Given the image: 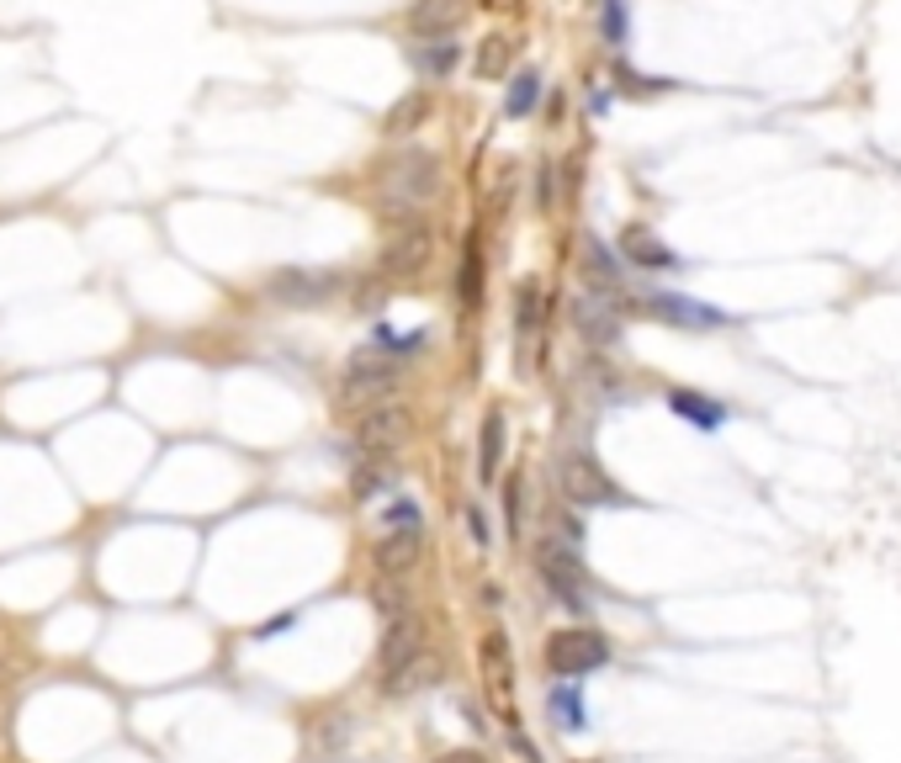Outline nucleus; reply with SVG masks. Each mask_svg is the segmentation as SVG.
I'll return each instance as SVG.
<instances>
[{
    "label": "nucleus",
    "mask_w": 901,
    "mask_h": 763,
    "mask_svg": "<svg viewBox=\"0 0 901 763\" xmlns=\"http://www.w3.org/2000/svg\"><path fill=\"white\" fill-rule=\"evenodd\" d=\"M467 530H472V541H478V546H489V541H493V530H489V515H483V509H478V504H472V509H467Z\"/></svg>",
    "instance_id": "2f4dec72"
},
{
    "label": "nucleus",
    "mask_w": 901,
    "mask_h": 763,
    "mask_svg": "<svg viewBox=\"0 0 901 763\" xmlns=\"http://www.w3.org/2000/svg\"><path fill=\"white\" fill-rule=\"evenodd\" d=\"M620 249H626L637 266H647V271H668V266H679V255H674L663 239H653L647 229H626V234H620Z\"/></svg>",
    "instance_id": "dca6fc26"
},
{
    "label": "nucleus",
    "mask_w": 901,
    "mask_h": 763,
    "mask_svg": "<svg viewBox=\"0 0 901 763\" xmlns=\"http://www.w3.org/2000/svg\"><path fill=\"white\" fill-rule=\"evenodd\" d=\"M520 504H526V493H520V478H515L509 488H504V525H509V536H520V520H526Z\"/></svg>",
    "instance_id": "c756f323"
},
{
    "label": "nucleus",
    "mask_w": 901,
    "mask_h": 763,
    "mask_svg": "<svg viewBox=\"0 0 901 763\" xmlns=\"http://www.w3.org/2000/svg\"><path fill=\"white\" fill-rule=\"evenodd\" d=\"M356 303H361V308H371V313H377V308H382V303H387V297H382V286H361V297H356Z\"/></svg>",
    "instance_id": "473e14b6"
},
{
    "label": "nucleus",
    "mask_w": 901,
    "mask_h": 763,
    "mask_svg": "<svg viewBox=\"0 0 901 763\" xmlns=\"http://www.w3.org/2000/svg\"><path fill=\"white\" fill-rule=\"evenodd\" d=\"M478 292H483V255H478V244H467V260H461V276H456L461 308H478Z\"/></svg>",
    "instance_id": "b1692460"
},
{
    "label": "nucleus",
    "mask_w": 901,
    "mask_h": 763,
    "mask_svg": "<svg viewBox=\"0 0 901 763\" xmlns=\"http://www.w3.org/2000/svg\"><path fill=\"white\" fill-rule=\"evenodd\" d=\"M430 249H435V239H430V229L424 223H409V229H398L393 239H387V249H382V276H398V282H409V276H419L424 266H430Z\"/></svg>",
    "instance_id": "0eeeda50"
},
{
    "label": "nucleus",
    "mask_w": 901,
    "mask_h": 763,
    "mask_svg": "<svg viewBox=\"0 0 901 763\" xmlns=\"http://www.w3.org/2000/svg\"><path fill=\"white\" fill-rule=\"evenodd\" d=\"M377 610H382V615H404V610H409V594H404L398 583H382V589H377Z\"/></svg>",
    "instance_id": "7c9ffc66"
},
{
    "label": "nucleus",
    "mask_w": 901,
    "mask_h": 763,
    "mask_svg": "<svg viewBox=\"0 0 901 763\" xmlns=\"http://www.w3.org/2000/svg\"><path fill=\"white\" fill-rule=\"evenodd\" d=\"M441 186H446V170H441V160H435L430 149H409V155H398V160L382 170V186H377V212H382L387 223L409 229V223H419V212L441 197Z\"/></svg>",
    "instance_id": "f257e3e1"
},
{
    "label": "nucleus",
    "mask_w": 901,
    "mask_h": 763,
    "mask_svg": "<svg viewBox=\"0 0 901 763\" xmlns=\"http://www.w3.org/2000/svg\"><path fill=\"white\" fill-rule=\"evenodd\" d=\"M334 292H340V271H313V266H282L266 282V297L282 308H324Z\"/></svg>",
    "instance_id": "39448f33"
},
{
    "label": "nucleus",
    "mask_w": 901,
    "mask_h": 763,
    "mask_svg": "<svg viewBox=\"0 0 901 763\" xmlns=\"http://www.w3.org/2000/svg\"><path fill=\"white\" fill-rule=\"evenodd\" d=\"M573 323L589 345H615L620 340V319H615L610 297H594V292L573 297Z\"/></svg>",
    "instance_id": "9b49d317"
},
{
    "label": "nucleus",
    "mask_w": 901,
    "mask_h": 763,
    "mask_svg": "<svg viewBox=\"0 0 901 763\" xmlns=\"http://www.w3.org/2000/svg\"><path fill=\"white\" fill-rule=\"evenodd\" d=\"M441 674V663L435 657H424V652H414L404 668H393V674H382V694H393V700H404L414 689H424V684H435Z\"/></svg>",
    "instance_id": "2eb2a0df"
},
{
    "label": "nucleus",
    "mask_w": 901,
    "mask_h": 763,
    "mask_svg": "<svg viewBox=\"0 0 901 763\" xmlns=\"http://www.w3.org/2000/svg\"><path fill=\"white\" fill-rule=\"evenodd\" d=\"M653 319L674 323V329H721L727 313L721 308H705L695 297H684V292H647V303H642Z\"/></svg>",
    "instance_id": "1a4fd4ad"
},
{
    "label": "nucleus",
    "mask_w": 901,
    "mask_h": 763,
    "mask_svg": "<svg viewBox=\"0 0 901 763\" xmlns=\"http://www.w3.org/2000/svg\"><path fill=\"white\" fill-rule=\"evenodd\" d=\"M535 323H541V286L520 282V292H515V334H520V345L535 340Z\"/></svg>",
    "instance_id": "a211bd4d"
},
{
    "label": "nucleus",
    "mask_w": 901,
    "mask_h": 763,
    "mask_svg": "<svg viewBox=\"0 0 901 763\" xmlns=\"http://www.w3.org/2000/svg\"><path fill=\"white\" fill-rule=\"evenodd\" d=\"M498 456H504V414H489L483 419V445H478V472L483 478H498Z\"/></svg>",
    "instance_id": "6ab92c4d"
},
{
    "label": "nucleus",
    "mask_w": 901,
    "mask_h": 763,
    "mask_svg": "<svg viewBox=\"0 0 901 763\" xmlns=\"http://www.w3.org/2000/svg\"><path fill=\"white\" fill-rule=\"evenodd\" d=\"M668 408H674L679 419H690L695 430H721V424H727V408L716 398H700V393H674Z\"/></svg>",
    "instance_id": "f3484780"
},
{
    "label": "nucleus",
    "mask_w": 901,
    "mask_h": 763,
    "mask_svg": "<svg viewBox=\"0 0 901 763\" xmlns=\"http://www.w3.org/2000/svg\"><path fill=\"white\" fill-rule=\"evenodd\" d=\"M605 42L610 48L626 42V0H605Z\"/></svg>",
    "instance_id": "c85d7f7f"
},
{
    "label": "nucleus",
    "mask_w": 901,
    "mask_h": 763,
    "mask_svg": "<svg viewBox=\"0 0 901 763\" xmlns=\"http://www.w3.org/2000/svg\"><path fill=\"white\" fill-rule=\"evenodd\" d=\"M419 546H424V536H419V530H387V536L377 541V552H371V557H377V567L393 578V573H409V567L419 563Z\"/></svg>",
    "instance_id": "ddd939ff"
},
{
    "label": "nucleus",
    "mask_w": 901,
    "mask_h": 763,
    "mask_svg": "<svg viewBox=\"0 0 901 763\" xmlns=\"http://www.w3.org/2000/svg\"><path fill=\"white\" fill-rule=\"evenodd\" d=\"M546 663H552L557 679H583V674H594V668L610 663V642H605L600 631H589V626L557 631V637L546 642Z\"/></svg>",
    "instance_id": "20e7f679"
},
{
    "label": "nucleus",
    "mask_w": 901,
    "mask_h": 763,
    "mask_svg": "<svg viewBox=\"0 0 901 763\" xmlns=\"http://www.w3.org/2000/svg\"><path fill=\"white\" fill-rule=\"evenodd\" d=\"M546 705H552V716H557V726H563V731H583V726H589V716H583V700H578L573 684L552 689V700H546Z\"/></svg>",
    "instance_id": "4be33fe9"
},
{
    "label": "nucleus",
    "mask_w": 901,
    "mask_h": 763,
    "mask_svg": "<svg viewBox=\"0 0 901 763\" xmlns=\"http://www.w3.org/2000/svg\"><path fill=\"white\" fill-rule=\"evenodd\" d=\"M535 96H541V75H535V70H520V75L509 81V96H504V112H509V118H526V112H531V107H535Z\"/></svg>",
    "instance_id": "5701e85b"
},
{
    "label": "nucleus",
    "mask_w": 901,
    "mask_h": 763,
    "mask_svg": "<svg viewBox=\"0 0 901 763\" xmlns=\"http://www.w3.org/2000/svg\"><path fill=\"white\" fill-rule=\"evenodd\" d=\"M404 441H409V408H398V403H377V408H367V419L356 424V445L371 451V456H387V451H398Z\"/></svg>",
    "instance_id": "6e6552de"
},
{
    "label": "nucleus",
    "mask_w": 901,
    "mask_h": 763,
    "mask_svg": "<svg viewBox=\"0 0 901 763\" xmlns=\"http://www.w3.org/2000/svg\"><path fill=\"white\" fill-rule=\"evenodd\" d=\"M371 340H377V350H382V356H393V361H398V356H414V350L430 340V329H387V323H382Z\"/></svg>",
    "instance_id": "412c9836"
},
{
    "label": "nucleus",
    "mask_w": 901,
    "mask_h": 763,
    "mask_svg": "<svg viewBox=\"0 0 901 763\" xmlns=\"http://www.w3.org/2000/svg\"><path fill=\"white\" fill-rule=\"evenodd\" d=\"M382 520H387V530H419V504L414 499H393L382 509Z\"/></svg>",
    "instance_id": "cd10ccee"
},
{
    "label": "nucleus",
    "mask_w": 901,
    "mask_h": 763,
    "mask_svg": "<svg viewBox=\"0 0 901 763\" xmlns=\"http://www.w3.org/2000/svg\"><path fill=\"white\" fill-rule=\"evenodd\" d=\"M467 22V0H414L409 33L414 38H450Z\"/></svg>",
    "instance_id": "9d476101"
},
{
    "label": "nucleus",
    "mask_w": 901,
    "mask_h": 763,
    "mask_svg": "<svg viewBox=\"0 0 901 763\" xmlns=\"http://www.w3.org/2000/svg\"><path fill=\"white\" fill-rule=\"evenodd\" d=\"M387 482H393V467L377 456V462H367V467L356 472V499H371V493H377V488H387Z\"/></svg>",
    "instance_id": "a878e982"
},
{
    "label": "nucleus",
    "mask_w": 901,
    "mask_h": 763,
    "mask_svg": "<svg viewBox=\"0 0 901 763\" xmlns=\"http://www.w3.org/2000/svg\"><path fill=\"white\" fill-rule=\"evenodd\" d=\"M424 122H430V90H409V96H398V101L387 107L382 133H387V138H409L414 127H424Z\"/></svg>",
    "instance_id": "4468645a"
},
{
    "label": "nucleus",
    "mask_w": 901,
    "mask_h": 763,
    "mask_svg": "<svg viewBox=\"0 0 901 763\" xmlns=\"http://www.w3.org/2000/svg\"><path fill=\"white\" fill-rule=\"evenodd\" d=\"M509 53H515V42L509 38H483L478 59H472V70H478L483 81H504V75H509Z\"/></svg>",
    "instance_id": "aec40b11"
},
{
    "label": "nucleus",
    "mask_w": 901,
    "mask_h": 763,
    "mask_svg": "<svg viewBox=\"0 0 901 763\" xmlns=\"http://www.w3.org/2000/svg\"><path fill=\"white\" fill-rule=\"evenodd\" d=\"M424 642V626H419V615L404 610V615H387V637H382V674H393V668H404L414 652Z\"/></svg>",
    "instance_id": "f8f14e48"
},
{
    "label": "nucleus",
    "mask_w": 901,
    "mask_h": 763,
    "mask_svg": "<svg viewBox=\"0 0 901 763\" xmlns=\"http://www.w3.org/2000/svg\"><path fill=\"white\" fill-rule=\"evenodd\" d=\"M441 763H483V759H478V753H446Z\"/></svg>",
    "instance_id": "72a5a7b5"
},
{
    "label": "nucleus",
    "mask_w": 901,
    "mask_h": 763,
    "mask_svg": "<svg viewBox=\"0 0 901 763\" xmlns=\"http://www.w3.org/2000/svg\"><path fill=\"white\" fill-rule=\"evenodd\" d=\"M398 393V361L393 356H356V361L345 366V387H340V398L350 403H387Z\"/></svg>",
    "instance_id": "423d86ee"
},
{
    "label": "nucleus",
    "mask_w": 901,
    "mask_h": 763,
    "mask_svg": "<svg viewBox=\"0 0 901 763\" xmlns=\"http://www.w3.org/2000/svg\"><path fill=\"white\" fill-rule=\"evenodd\" d=\"M557 488L573 499L578 509H615V504H626V493L615 488L610 472L594 456H563L557 462Z\"/></svg>",
    "instance_id": "f03ea898"
},
{
    "label": "nucleus",
    "mask_w": 901,
    "mask_h": 763,
    "mask_svg": "<svg viewBox=\"0 0 901 763\" xmlns=\"http://www.w3.org/2000/svg\"><path fill=\"white\" fill-rule=\"evenodd\" d=\"M414 64H419L424 75H450V70H456V42L430 38V48H414Z\"/></svg>",
    "instance_id": "393cba45"
},
{
    "label": "nucleus",
    "mask_w": 901,
    "mask_h": 763,
    "mask_svg": "<svg viewBox=\"0 0 901 763\" xmlns=\"http://www.w3.org/2000/svg\"><path fill=\"white\" fill-rule=\"evenodd\" d=\"M583 266H589V276L615 282V260H610V249H605L600 239H583Z\"/></svg>",
    "instance_id": "bb28decb"
},
{
    "label": "nucleus",
    "mask_w": 901,
    "mask_h": 763,
    "mask_svg": "<svg viewBox=\"0 0 901 763\" xmlns=\"http://www.w3.org/2000/svg\"><path fill=\"white\" fill-rule=\"evenodd\" d=\"M535 567H541V583L552 589V600H563L568 610H589V573L578 563V552H568L563 541H541L535 552Z\"/></svg>",
    "instance_id": "7ed1b4c3"
}]
</instances>
